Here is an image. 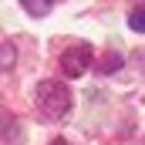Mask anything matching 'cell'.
Here are the masks:
<instances>
[{"label": "cell", "instance_id": "3", "mask_svg": "<svg viewBox=\"0 0 145 145\" xmlns=\"http://www.w3.org/2000/svg\"><path fill=\"white\" fill-rule=\"evenodd\" d=\"M20 3H24V10H27V14H34V17H44V14L51 10V3H54V0H20Z\"/></svg>", "mask_w": 145, "mask_h": 145}, {"label": "cell", "instance_id": "5", "mask_svg": "<svg viewBox=\"0 0 145 145\" xmlns=\"http://www.w3.org/2000/svg\"><path fill=\"white\" fill-rule=\"evenodd\" d=\"M128 27L138 31V34H145V7H135V10L128 14Z\"/></svg>", "mask_w": 145, "mask_h": 145}, {"label": "cell", "instance_id": "1", "mask_svg": "<svg viewBox=\"0 0 145 145\" xmlns=\"http://www.w3.org/2000/svg\"><path fill=\"white\" fill-rule=\"evenodd\" d=\"M37 108H40L44 118L57 121V118H64L71 111V91L61 81H40V88H37Z\"/></svg>", "mask_w": 145, "mask_h": 145}, {"label": "cell", "instance_id": "2", "mask_svg": "<svg viewBox=\"0 0 145 145\" xmlns=\"http://www.w3.org/2000/svg\"><path fill=\"white\" fill-rule=\"evenodd\" d=\"M91 44L88 40H78V44H71L64 54H61V71L68 74V78H81V74L91 68Z\"/></svg>", "mask_w": 145, "mask_h": 145}, {"label": "cell", "instance_id": "7", "mask_svg": "<svg viewBox=\"0 0 145 145\" xmlns=\"http://www.w3.org/2000/svg\"><path fill=\"white\" fill-rule=\"evenodd\" d=\"M51 145H68V142H64V138H54V142H51Z\"/></svg>", "mask_w": 145, "mask_h": 145}, {"label": "cell", "instance_id": "6", "mask_svg": "<svg viewBox=\"0 0 145 145\" xmlns=\"http://www.w3.org/2000/svg\"><path fill=\"white\" fill-rule=\"evenodd\" d=\"M14 64V51H10V40H3V71H10Z\"/></svg>", "mask_w": 145, "mask_h": 145}, {"label": "cell", "instance_id": "4", "mask_svg": "<svg viewBox=\"0 0 145 145\" xmlns=\"http://www.w3.org/2000/svg\"><path fill=\"white\" fill-rule=\"evenodd\" d=\"M118 68H121V54H115V51H111V54H105V57L98 61V71H105V74L118 71Z\"/></svg>", "mask_w": 145, "mask_h": 145}]
</instances>
